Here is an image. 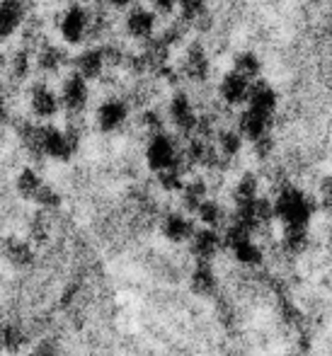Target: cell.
<instances>
[{
  "instance_id": "6",
  "label": "cell",
  "mask_w": 332,
  "mask_h": 356,
  "mask_svg": "<svg viewBox=\"0 0 332 356\" xmlns=\"http://www.w3.org/2000/svg\"><path fill=\"white\" fill-rule=\"evenodd\" d=\"M58 32L66 44H80L90 34V13L80 5H70L58 19Z\"/></svg>"
},
{
  "instance_id": "37",
  "label": "cell",
  "mask_w": 332,
  "mask_h": 356,
  "mask_svg": "<svg viewBox=\"0 0 332 356\" xmlns=\"http://www.w3.org/2000/svg\"><path fill=\"white\" fill-rule=\"evenodd\" d=\"M5 117H8V99L0 92V122H5Z\"/></svg>"
},
{
  "instance_id": "14",
  "label": "cell",
  "mask_w": 332,
  "mask_h": 356,
  "mask_svg": "<svg viewBox=\"0 0 332 356\" xmlns=\"http://www.w3.org/2000/svg\"><path fill=\"white\" fill-rule=\"evenodd\" d=\"M245 107L258 109V112H264L274 117L276 109H279V92H276V88L271 83L258 78V80H253V88H250V97Z\"/></svg>"
},
{
  "instance_id": "15",
  "label": "cell",
  "mask_w": 332,
  "mask_h": 356,
  "mask_svg": "<svg viewBox=\"0 0 332 356\" xmlns=\"http://www.w3.org/2000/svg\"><path fill=\"white\" fill-rule=\"evenodd\" d=\"M160 230H163V235L170 243H189L197 228H194V220L187 213L170 211L163 218V223H160Z\"/></svg>"
},
{
  "instance_id": "30",
  "label": "cell",
  "mask_w": 332,
  "mask_h": 356,
  "mask_svg": "<svg viewBox=\"0 0 332 356\" xmlns=\"http://www.w3.org/2000/svg\"><path fill=\"white\" fill-rule=\"evenodd\" d=\"M206 3L209 0H177V13L180 19L187 24H197L206 17Z\"/></svg>"
},
{
  "instance_id": "3",
  "label": "cell",
  "mask_w": 332,
  "mask_h": 356,
  "mask_svg": "<svg viewBox=\"0 0 332 356\" xmlns=\"http://www.w3.org/2000/svg\"><path fill=\"white\" fill-rule=\"evenodd\" d=\"M274 202L271 199H267L260 194L258 199H250V202H243V204H235V213H233V220H238V223L248 225L253 233H258V230L267 228V225L274 220Z\"/></svg>"
},
{
  "instance_id": "36",
  "label": "cell",
  "mask_w": 332,
  "mask_h": 356,
  "mask_svg": "<svg viewBox=\"0 0 332 356\" xmlns=\"http://www.w3.org/2000/svg\"><path fill=\"white\" fill-rule=\"evenodd\" d=\"M150 8L158 15H170L177 10V0H150Z\"/></svg>"
},
{
  "instance_id": "1",
  "label": "cell",
  "mask_w": 332,
  "mask_h": 356,
  "mask_svg": "<svg viewBox=\"0 0 332 356\" xmlns=\"http://www.w3.org/2000/svg\"><path fill=\"white\" fill-rule=\"evenodd\" d=\"M271 202H274L276 220H281L284 225H308L315 213V199L294 184H284Z\"/></svg>"
},
{
  "instance_id": "34",
  "label": "cell",
  "mask_w": 332,
  "mask_h": 356,
  "mask_svg": "<svg viewBox=\"0 0 332 356\" xmlns=\"http://www.w3.org/2000/svg\"><path fill=\"white\" fill-rule=\"evenodd\" d=\"M250 145H253V153L258 155V160H269L271 153H274V148H276L274 136H271V134H267V136L258 138V141H253Z\"/></svg>"
},
{
  "instance_id": "5",
  "label": "cell",
  "mask_w": 332,
  "mask_h": 356,
  "mask_svg": "<svg viewBox=\"0 0 332 356\" xmlns=\"http://www.w3.org/2000/svg\"><path fill=\"white\" fill-rule=\"evenodd\" d=\"M250 88H253V80L230 68L219 83V99L226 107H245L250 97Z\"/></svg>"
},
{
  "instance_id": "13",
  "label": "cell",
  "mask_w": 332,
  "mask_h": 356,
  "mask_svg": "<svg viewBox=\"0 0 332 356\" xmlns=\"http://www.w3.org/2000/svg\"><path fill=\"white\" fill-rule=\"evenodd\" d=\"M29 107H32L34 117L52 119L61 107V97L47 83H34L32 90H29Z\"/></svg>"
},
{
  "instance_id": "22",
  "label": "cell",
  "mask_w": 332,
  "mask_h": 356,
  "mask_svg": "<svg viewBox=\"0 0 332 356\" xmlns=\"http://www.w3.org/2000/svg\"><path fill=\"white\" fill-rule=\"evenodd\" d=\"M34 61H37V68L42 73H58L63 66H66L68 56L63 54L61 47H56V44H42Z\"/></svg>"
},
{
  "instance_id": "17",
  "label": "cell",
  "mask_w": 332,
  "mask_h": 356,
  "mask_svg": "<svg viewBox=\"0 0 332 356\" xmlns=\"http://www.w3.org/2000/svg\"><path fill=\"white\" fill-rule=\"evenodd\" d=\"M107 61H104V51L102 47H90L75 58V73H80L85 80H97L102 78Z\"/></svg>"
},
{
  "instance_id": "39",
  "label": "cell",
  "mask_w": 332,
  "mask_h": 356,
  "mask_svg": "<svg viewBox=\"0 0 332 356\" xmlns=\"http://www.w3.org/2000/svg\"><path fill=\"white\" fill-rule=\"evenodd\" d=\"M29 356H47V354H42V352H37V349H34V352L29 354Z\"/></svg>"
},
{
  "instance_id": "38",
  "label": "cell",
  "mask_w": 332,
  "mask_h": 356,
  "mask_svg": "<svg viewBox=\"0 0 332 356\" xmlns=\"http://www.w3.org/2000/svg\"><path fill=\"white\" fill-rule=\"evenodd\" d=\"M109 5H114V8H124V5H129L132 0H107Z\"/></svg>"
},
{
  "instance_id": "25",
  "label": "cell",
  "mask_w": 332,
  "mask_h": 356,
  "mask_svg": "<svg viewBox=\"0 0 332 356\" xmlns=\"http://www.w3.org/2000/svg\"><path fill=\"white\" fill-rule=\"evenodd\" d=\"M258 197H260V177L255 172H243L233 187V202L243 204V202H250V199H258Z\"/></svg>"
},
{
  "instance_id": "23",
  "label": "cell",
  "mask_w": 332,
  "mask_h": 356,
  "mask_svg": "<svg viewBox=\"0 0 332 356\" xmlns=\"http://www.w3.org/2000/svg\"><path fill=\"white\" fill-rule=\"evenodd\" d=\"M230 252H233L235 262L243 264V267H250V269L260 267V264L264 262V252H262V248H260V245L255 243V238L243 240L240 245L230 248Z\"/></svg>"
},
{
  "instance_id": "9",
  "label": "cell",
  "mask_w": 332,
  "mask_h": 356,
  "mask_svg": "<svg viewBox=\"0 0 332 356\" xmlns=\"http://www.w3.org/2000/svg\"><path fill=\"white\" fill-rule=\"evenodd\" d=\"M88 99H90L88 80H85L80 73H70L61 85L63 109L70 114H80V112H85V107H88Z\"/></svg>"
},
{
  "instance_id": "31",
  "label": "cell",
  "mask_w": 332,
  "mask_h": 356,
  "mask_svg": "<svg viewBox=\"0 0 332 356\" xmlns=\"http://www.w3.org/2000/svg\"><path fill=\"white\" fill-rule=\"evenodd\" d=\"M10 75L13 80H27V75L32 73V51L29 49H19L13 54V58L8 61Z\"/></svg>"
},
{
  "instance_id": "8",
  "label": "cell",
  "mask_w": 332,
  "mask_h": 356,
  "mask_svg": "<svg viewBox=\"0 0 332 356\" xmlns=\"http://www.w3.org/2000/svg\"><path fill=\"white\" fill-rule=\"evenodd\" d=\"M127 119H129V102L122 97L104 99L97 107V112H95V122H97L100 131H104V134L119 131V129L127 124Z\"/></svg>"
},
{
  "instance_id": "32",
  "label": "cell",
  "mask_w": 332,
  "mask_h": 356,
  "mask_svg": "<svg viewBox=\"0 0 332 356\" xmlns=\"http://www.w3.org/2000/svg\"><path fill=\"white\" fill-rule=\"evenodd\" d=\"M139 124H141V129H143L148 136H155V134H160V131H165V119H163V114L158 112V109H143L141 112V117H139Z\"/></svg>"
},
{
  "instance_id": "26",
  "label": "cell",
  "mask_w": 332,
  "mask_h": 356,
  "mask_svg": "<svg viewBox=\"0 0 332 356\" xmlns=\"http://www.w3.org/2000/svg\"><path fill=\"white\" fill-rule=\"evenodd\" d=\"M42 187H44L42 177H39V172H37V170H32V168H24L22 172L17 175V182H15V189H17L19 197L32 199V202H34V197H37Z\"/></svg>"
},
{
  "instance_id": "19",
  "label": "cell",
  "mask_w": 332,
  "mask_h": 356,
  "mask_svg": "<svg viewBox=\"0 0 332 356\" xmlns=\"http://www.w3.org/2000/svg\"><path fill=\"white\" fill-rule=\"evenodd\" d=\"M308 243H310L308 225H284L279 245L286 254H303L308 250Z\"/></svg>"
},
{
  "instance_id": "33",
  "label": "cell",
  "mask_w": 332,
  "mask_h": 356,
  "mask_svg": "<svg viewBox=\"0 0 332 356\" xmlns=\"http://www.w3.org/2000/svg\"><path fill=\"white\" fill-rule=\"evenodd\" d=\"M34 202H37L42 209H47V211H52V209L61 207V194H58L54 187H49V184H44V187L39 189L37 197H34Z\"/></svg>"
},
{
  "instance_id": "11",
  "label": "cell",
  "mask_w": 332,
  "mask_h": 356,
  "mask_svg": "<svg viewBox=\"0 0 332 356\" xmlns=\"http://www.w3.org/2000/svg\"><path fill=\"white\" fill-rule=\"evenodd\" d=\"M155 10L153 8H143V5H139V8H132L127 15V19H124V27H127V34L132 39H139V42H145V39H150L155 34V27H158V17H155Z\"/></svg>"
},
{
  "instance_id": "10",
  "label": "cell",
  "mask_w": 332,
  "mask_h": 356,
  "mask_svg": "<svg viewBox=\"0 0 332 356\" xmlns=\"http://www.w3.org/2000/svg\"><path fill=\"white\" fill-rule=\"evenodd\" d=\"M223 248V233H219V228H204L194 230L192 240H189V252L194 254L197 262H211L216 254Z\"/></svg>"
},
{
  "instance_id": "29",
  "label": "cell",
  "mask_w": 332,
  "mask_h": 356,
  "mask_svg": "<svg viewBox=\"0 0 332 356\" xmlns=\"http://www.w3.org/2000/svg\"><path fill=\"white\" fill-rule=\"evenodd\" d=\"M5 257L10 259V264H15V267H27V264H32V248H29V243H24V240H8L5 243Z\"/></svg>"
},
{
  "instance_id": "27",
  "label": "cell",
  "mask_w": 332,
  "mask_h": 356,
  "mask_svg": "<svg viewBox=\"0 0 332 356\" xmlns=\"http://www.w3.org/2000/svg\"><path fill=\"white\" fill-rule=\"evenodd\" d=\"M197 218L204 225H209V228H221L226 223V209L216 199H206L197 209Z\"/></svg>"
},
{
  "instance_id": "12",
  "label": "cell",
  "mask_w": 332,
  "mask_h": 356,
  "mask_svg": "<svg viewBox=\"0 0 332 356\" xmlns=\"http://www.w3.org/2000/svg\"><path fill=\"white\" fill-rule=\"evenodd\" d=\"M271 124H274V117H271V114L258 112V109H250V107H245L238 117L240 134H243L245 141H250V143L267 136V134H271Z\"/></svg>"
},
{
  "instance_id": "35",
  "label": "cell",
  "mask_w": 332,
  "mask_h": 356,
  "mask_svg": "<svg viewBox=\"0 0 332 356\" xmlns=\"http://www.w3.org/2000/svg\"><path fill=\"white\" fill-rule=\"evenodd\" d=\"M315 199H318L320 207L332 211V175H325V177L318 182V197Z\"/></svg>"
},
{
  "instance_id": "4",
  "label": "cell",
  "mask_w": 332,
  "mask_h": 356,
  "mask_svg": "<svg viewBox=\"0 0 332 356\" xmlns=\"http://www.w3.org/2000/svg\"><path fill=\"white\" fill-rule=\"evenodd\" d=\"M201 114L194 107L192 97L187 92H175L168 102V119L175 129H177L182 136H194L197 131V124H199Z\"/></svg>"
},
{
  "instance_id": "20",
  "label": "cell",
  "mask_w": 332,
  "mask_h": 356,
  "mask_svg": "<svg viewBox=\"0 0 332 356\" xmlns=\"http://www.w3.org/2000/svg\"><path fill=\"white\" fill-rule=\"evenodd\" d=\"M180 197H182L184 211L197 213V209L206 202V199H209V184H206V179H201V177L187 179L184 187H182V192H180Z\"/></svg>"
},
{
  "instance_id": "21",
  "label": "cell",
  "mask_w": 332,
  "mask_h": 356,
  "mask_svg": "<svg viewBox=\"0 0 332 356\" xmlns=\"http://www.w3.org/2000/svg\"><path fill=\"white\" fill-rule=\"evenodd\" d=\"M189 286L197 296H211L219 289V277H216L211 262H197L192 277H189Z\"/></svg>"
},
{
  "instance_id": "24",
  "label": "cell",
  "mask_w": 332,
  "mask_h": 356,
  "mask_svg": "<svg viewBox=\"0 0 332 356\" xmlns=\"http://www.w3.org/2000/svg\"><path fill=\"white\" fill-rule=\"evenodd\" d=\"M233 71L245 75L248 80L262 78V58L255 51H238L233 56Z\"/></svg>"
},
{
  "instance_id": "7",
  "label": "cell",
  "mask_w": 332,
  "mask_h": 356,
  "mask_svg": "<svg viewBox=\"0 0 332 356\" xmlns=\"http://www.w3.org/2000/svg\"><path fill=\"white\" fill-rule=\"evenodd\" d=\"M180 73H182L189 83H204V80H209L211 61H209V54H206L204 44L192 42L187 49H184V58H182V66H180Z\"/></svg>"
},
{
  "instance_id": "28",
  "label": "cell",
  "mask_w": 332,
  "mask_h": 356,
  "mask_svg": "<svg viewBox=\"0 0 332 356\" xmlns=\"http://www.w3.org/2000/svg\"><path fill=\"white\" fill-rule=\"evenodd\" d=\"M27 337H24V330L15 323H3L0 325V347L8 349V352H17L24 347Z\"/></svg>"
},
{
  "instance_id": "16",
  "label": "cell",
  "mask_w": 332,
  "mask_h": 356,
  "mask_svg": "<svg viewBox=\"0 0 332 356\" xmlns=\"http://www.w3.org/2000/svg\"><path fill=\"white\" fill-rule=\"evenodd\" d=\"M24 13V0H0V39H8L17 32Z\"/></svg>"
},
{
  "instance_id": "2",
  "label": "cell",
  "mask_w": 332,
  "mask_h": 356,
  "mask_svg": "<svg viewBox=\"0 0 332 356\" xmlns=\"http://www.w3.org/2000/svg\"><path fill=\"white\" fill-rule=\"evenodd\" d=\"M145 163L153 172H160V170H168L173 165L182 163V148L175 141L170 134L160 131L155 136L148 138V145H145Z\"/></svg>"
},
{
  "instance_id": "18",
  "label": "cell",
  "mask_w": 332,
  "mask_h": 356,
  "mask_svg": "<svg viewBox=\"0 0 332 356\" xmlns=\"http://www.w3.org/2000/svg\"><path fill=\"white\" fill-rule=\"evenodd\" d=\"M243 143H245V136L240 134L238 127H223L216 131L214 136V145L216 150H219L221 155H223L226 160H233L240 155V150H243Z\"/></svg>"
}]
</instances>
